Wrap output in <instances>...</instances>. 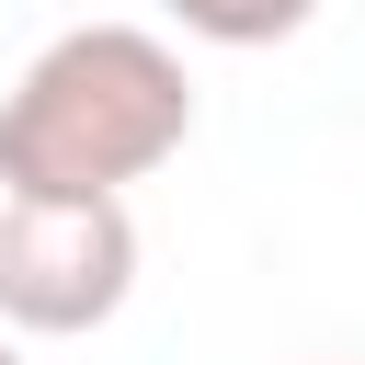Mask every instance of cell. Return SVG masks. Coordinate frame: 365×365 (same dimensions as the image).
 <instances>
[{"label": "cell", "instance_id": "cell-1", "mask_svg": "<svg viewBox=\"0 0 365 365\" xmlns=\"http://www.w3.org/2000/svg\"><path fill=\"white\" fill-rule=\"evenodd\" d=\"M182 137H194L182 46L148 34V23H68L0 91V194L91 205V194H125V182L171 171Z\"/></svg>", "mask_w": 365, "mask_h": 365}, {"label": "cell", "instance_id": "cell-2", "mask_svg": "<svg viewBox=\"0 0 365 365\" xmlns=\"http://www.w3.org/2000/svg\"><path fill=\"white\" fill-rule=\"evenodd\" d=\"M125 297H137V217H125V194H91V205L0 194V331L80 342Z\"/></svg>", "mask_w": 365, "mask_h": 365}, {"label": "cell", "instance_id": "cell-3", "mask_svg": "<svg viewBox=\"0 0 365 365\" xmlns=\"http://www.w3.org/2000/svg\"><path fill=\"white\" fill-rule=\"evenodd\" d=\"M160 11H171L194 46H240V57H251V46L308 34V11H319V0H160Z\"/></svg>", "mask_w": 365, "mask_h": 365}, {"label": "cell", "instance_id": "cell-4", "mask_svg": "<svg viewBox=\"0 0 365 365\" xmlns=\"http://www.w3.org/2000/svg\"><path fill=\"white\" fill-rule=\"evenodd\" d=\"M0 365H23V331H0Z\"/></svg>", "mask_w": 365, "mask_h": 365}]
</instances>
